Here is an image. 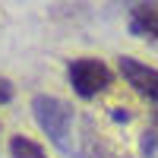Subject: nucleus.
I'll return each mask as SVG.
<instances>
[{
  "label": "nucleus",
  "mask_w": 158,
  "mask_h": 158,
  "mask_svg": "<svg viewBox=\"0 0 158 158\" xmlns=\"http://www.w3.org/2000/svg\"><path fill=\"white\" fill-rule=\"evenodd\" d=\"M32 117L41 127V133L54 142L63 155L82 158V149L73 142V108L57 95H35L32 98Z\"/></svg>",
  "instance_id": "nucleus-1"
},
{
  "label": "nucleus",
  "mask_w": 158,
  "mask_h": 158,
  "mask_svg": "<svg viewBox=\"0 0 158 158\" xmlns=\"http://www.w3.org/2000/svg\"><path fill=\"white\" fill-rule=\"evenodd\" d=\"M67 79H70L73 92L79 98H85V101L104 95V92L114 85L111 67L104 60H98V57H76V60H70L67 63Z\"/></svg>",
  "instance_id": "nucleus-2"
},
{
  "label": "nucleus",
  "mask_w": 158,
  "mask_h": 158,
  "mask_svg": "<svg viewBox=\"0 0 158 158\" xmlns=\"http://www.w3.org/2000/svg\"><path fill=\"white\" fill-rule=\"evenodd\" d=\"M117 67H120V76L127 79V85H133V92L152 104L158 117V70H152L149 63H142L136 57H120Z\"/></svg>",
  "instance_id": "nucleus-3"
},
{
  "label": "nucleus",
  "mask_w": 158,
  "mask_h": 158,
  "mask_svg": "<svg viewBox=\"0 0 158 158\" xmlns=\"http://www.w3.org/2000/svg\"><path fill=\"white\" fill-rule=\"evenodd\" d=\"M130 32L139 38L158 41V3L155 0H142L130 10Z\"/></svg>",
  "instance_id": "nucleus-4"
},
{
  "label": "nucleus",
  "mask_w": 158,
  "mask_h": 158,
  "mask_svg": "<svg viewBox=\"0 0 158 158\" xmlns=\"http://www.w3.org/2000/svg\"><path fill=\"white\" fill-rule=\"evenodd\" d=\"M10 155L13 158H48V152L29 136H13L10 139Z\"/></svg>",
  "instance_id": "nucleus-5"
},
{
  "label": "nucleus",
  "mask_w": 158,
  "mask_h": 158,
  "mask_svg": "<svg viewBox=\"0 0 158 158\" xmlns=\"http://www.w3.org/2000/svg\"><path fill=\"white\" fill-rule=\"evenodd\" d=\"M139 158H158V130H146L139 136Z\"/></svg>",
  "instance_id": "nucleus-6"
},
{
  "label": "nucleus",
  "mask_w": 158,
  "mask_h": 158,
  "mask_svg": "<svg viewBox=\"0 0 158 158\" xmlns=\"http://www.w3.org/2000/svg\"><path fill=\"white\" fill-rule=\"evenodd\" d=\"M13 98V85H10V79H0V104H6Z\"/></svg>",
  "instance_id": "nucleus-7"
},
{
  "label": "nucleus",
  "mask_w": 158,
  "mask_h": 158,
  "mask_svg": "<svg viewBox=\"0 0 158 158\" xmlns=\"http://www.w3.org/2000/svg\"><path fill=\"white\" fill-rule=\"evenodd\" d=\"M111 117H114V120H123V123L130 120V114H127V111H120V108H114V114H111Z\"/></svg>",
  "instance_id": "nucleus-8"
}]
</instances>
